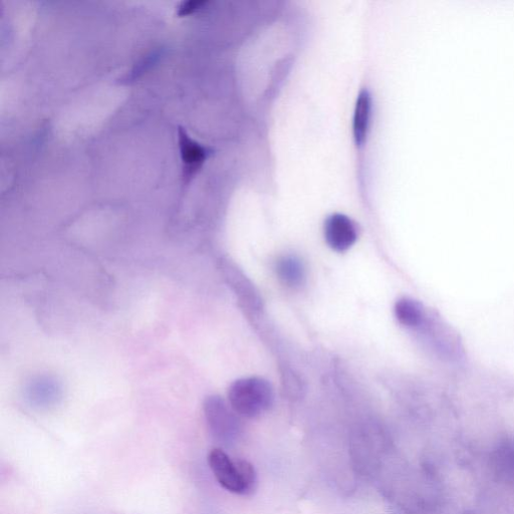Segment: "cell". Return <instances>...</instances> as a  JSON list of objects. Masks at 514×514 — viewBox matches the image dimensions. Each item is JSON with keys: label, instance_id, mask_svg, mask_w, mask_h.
Listing matches in <instances>:
<instances>
[{"label": "cell", "instance_id": "1", "mask_svg": "<svg viewBox=\"0 0 514 514\" xmlns=\"http://www.w3.org/2000/svg\"><path fill=\"white\" fill-rule=\"evenodd\" d=\"M207 460L214 477L225 490L237 495H250L256 489L257 474L248 461L232 460L219 448L212 449Z\"/></svg>", "mask_w": 514, "mask_h": 514}, {"label": "cell", "instance_id": "2", "mask_svg": "<svg viewBox=\"0 0 514 514\" xmlns=\"http://www.w3.org/2000/svg\"><path fill=\"white\" fill-rule=\"evenodd\" d=\"M228 402L237 415L255 418L271 408L274 402V391L265 379L244 378L230 386Z\"/></svg>", "mask_w": 514, "mask_h": 514}, {"label": "cell", "instance_id": "3", "mask_svg": "<svg viewBox=\"0 0 514 514\" xmlns=\"http://www.w3.org/2000/svg\"><path fill=\"white\" fill-rule=\"evenodd\" d=\"M207 425L213 437L222 443L233 442L239 432L240 423L230 405L218 396L209 397L204 404Z\"/></svg>", "mask_w": 514, "mask_h": 514}, {"label": "cell", "instance_id": "4", "mask_svg": "<svg viewBox=\"0 0 514 514\" xmlns=\"http://www.w3.org/2000/svg\"><path fill=\"white\" fill-rule=\"evenodd\" d=\"M178 144L182 163L183 184H188L200 171L211 150L192 139L183 129H178Z\"/></svg>", "mask_w": 514, "mask_h": 514}, {"label": "cell", "instance_id": "5", "mask_svg": "<svg viewBox=\"0 0 514 514\" xmlns=\"http://www.w3.org/2000/svg\"><path fill=\"white\" fill-rule=\"evenodd\" d=\"M325 238L332 249L346 251L358 238L357 226L350 217L340 213L333 214L325 222Z\"/></svg>", "mask_w": 514, "mask_h": 514}, {"label": "cell", "instance_id": "6", "mask_svg": "<svg viewBox=\"0 0 514 514\" xmlns=\"http://www.w3.org/2000/svg\"><path fill=\"white\" fill-rule=\"evenodd\" d=\"M373 98L371 93L364 89L360 92L356 102L353 118V136L356 146L362 149L368 139L372 113Z\"/></svg>", "mask_w": 514, "mask_h": 514}, {"label": "cell", "instance_id": "7", "mask_svg": "<svg viewBox=\"0 0 514 514\" xmlns=\"http://www.w3.org/2000/svg\"><path fill=\"white\" fill-rule=\"evenodd\" d=\"M395 316L402 326L418 329L424 324L427 313L419 302L404 298L396 303Z\"/></svg>", "mask_w": 514, "mask_h": 514}, {"label": "cell", "instance_id": "8", "mask_svg": "<svg viewBox=\"0 0 514 514\" xmlns=\"http://www.w3.org/2000/svg\"><path fill=\"white\" fill-rule=\"evenodd\" d=\"M278 275L286 285L296 287L305 279V270L300 260L287 256L278 265Z\"/></svg>", "mask_w": 514, "mask_h": 514}, {"label": "cell", "instance_id": "9", "mask_svg": "<svg viewBox=\"0 0 514 514\" xmlns=\"http://www.w3.org/2000/svg\"><path fill=\"white\" fill-rule=\"evenodd\" d=\"M498 472L502 475L514 476V444H506L499 449L496 456Z\"/></svg>", "mask_w": 514, "mask_h": 514}, {"label": "cell", "instance_id": "10", "mask_svg": "<svg viewBox=\"0 0 514 514\" xmlns=\"http://www.w3.org/2000/svg\"><path fill=\"white\" fill-rule=\"evenodd\" d=\"M206 3L201 0H190V2L182 3L178 9V15L185 17L200 10Z\"/></svg>", "mask_w": 514, "mask_h": 514}]
</instances>
